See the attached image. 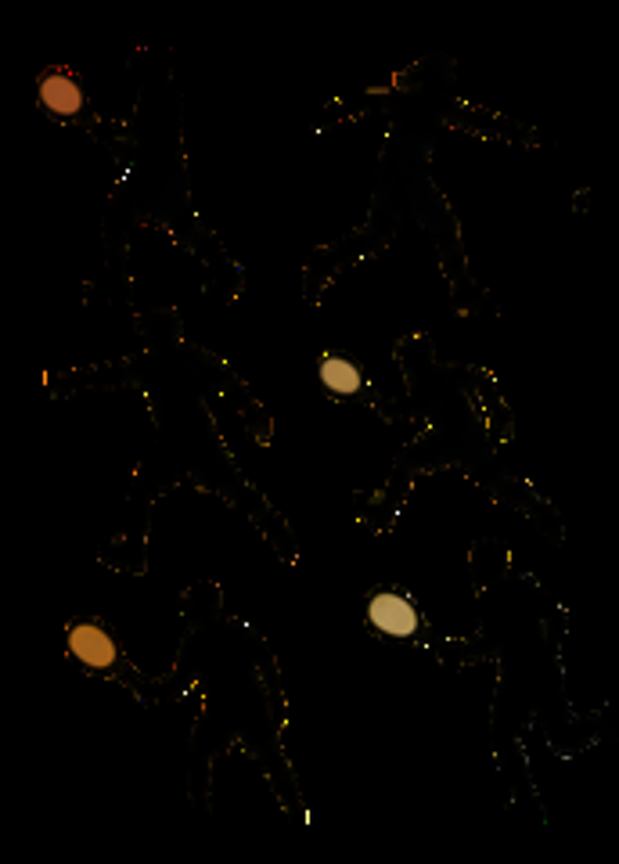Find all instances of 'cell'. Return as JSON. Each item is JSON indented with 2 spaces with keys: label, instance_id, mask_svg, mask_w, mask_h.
Segmentation results:
<instances>
[{
  "label": "cell",
  "instance_id": "6da1fadb",
  "mask_svg": "<svg viewBox=\"0 0 619 864\" xmlns=\"http://www.w3.org/2000/svg\"><path fill=\"white\" fill-rule=\"evenodd\" d=\"M371 623H375L382 634H393V638H407L418 630V612L400 598V594H378L371 602Z\"/></svg>",
  "mask_w": 619,
  "mask_h": 864
},
{
  "label": "cell",
  "instance_id": "7a4b0ae2",
  "mask_svg": "<svg viewBox=\"0 0 619 864\" xmlns=\"http://www.w3.org/2000/svg\"><path fill=\"white\" fill-rule=\"evenodd\" d=\"M69 645H72V656L83 659L87 666H112V659H116V645H112V638H108L105 630L101 627H76L69 634Z\"/></svg>",
  "mask_w": 619,
  "mask_h": 864
},
{
  "label": "cell",
  "instance_id": "3957f363",
  "mask_svg": "<svg viewBox=\"0 0 619 864\" xmlns=\"http://www.w3.org/2000/svg\"><path fill=\"white\" fill-rule=\"evenodd\" d=\"M40 94H44V105L54 108V112H62V116H72V112L83 105L80 87H76V80H69V76H47Z\"/></svg>",
  "mask_w": 619,
  "mask_h": 864
},
{
  "label": "cell",
  "instance_id": "277c9868",
  "mask_svg": "<svg viewBox=\"0 0 619 864\" xmlns=\"http://www.w3.org/2000/svg\"><path fill=\"white\" fill-rule=\"evenodd\" d=\"M321 382L332 389V393H357V389H360V371L353 368L350 360L328 357L321 364Z\"/></svg>",
  "mask_w": 619,
  "mask_h": 864
}]
</instances>
